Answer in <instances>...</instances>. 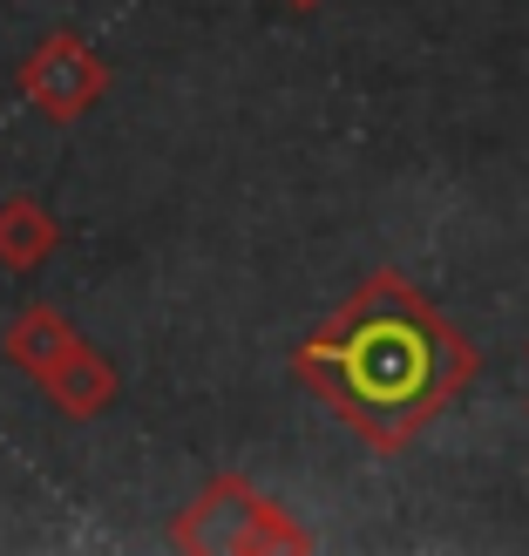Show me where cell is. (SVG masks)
Returning <instances> with one entry per match:
<instances>
[{
    "mask_svg": "<svg viewBox=\"0 0 529 556\" xmlns=\"http://www.w3.org/2000/svg\"><path fill=\"white\" fill-rule=\"evenodd\" d=\"M171 543H177V549H231V556H259V549H305V530L272 503V495H259L252 482L217 476V482L198 495V503L177 516Z\"/></svg>",
    "mask_w": 529,
    "mask_h": 556,
    "instance_id": "2",
    "label": "cell"
},
{
    "mask_svg": "<svg viewBox=\"0 0 529 556\" xmlns=\"http://www.w3.org/2000/svg\"><path fill=\"white\" fill-rule=\"evenodd\" d=\"M299 380L367 441L374 455H401L428 421H441L476 380V346L407 286L401 271H374L313 340L299 346Z\"/></svg>",
    "mask_w": 529,
    "mask_h": 556,
    "instance_id": "1",
    "label": "cell"
},
{
    "mask_svg": "<svg viewBox=\"0 0 529 556\" xmlns=\"http://www.w3.org/2000/svg\"><path fill=\"white\" fill-rule=\"evenodd\" d=\"M54 244H62V225H54V211L41 198H0V265L8 271H35L41 258H54Z\"/></svg>",
    "mask_w": 529,
    "mask_h": 556,
    "instance_id": "5",
    "label": "cell"
},
{
    "mask_svg": "<svg viewBox=\"0 0 529 556\" xmlns=\"http://www.w3.org/2000/svg\"><path fill=\"white\" fill-rule=\"evenodd\" d=\"M75 346V326L54 313V305H27V313L8 326V340H0V353H8V367H21L27 380H41L54 359H62Z\"/></svg>",
    "mask_w": 529,
    "mask_h": 556,
    "instance_id": "6",
    "label": "cell"
},
{
    "mask_svg": "<svg viewBox=\"0 0 529 556\" xmlns=\"http://www.w3.org/2000/svg\"><path fill=\"white\" fill-rule=\"evenodd\" d=\"M21 96L35 102L48 123H81L109 96V62L75 35V27H54V35L21 62Z\"/></svg>",
    "mask_w": 529,
    "mask_h": 556,
    "instance_id": "3",
    "label": "cell"
},
{
    "mask_svg": "<svg viewBox=\"0 0 529 556\" xmlns=\"http://www.w3.org/2000/svg\"><path fill=\"white\" fill-rule=\"evenodd\" d=\"M35 387L54 401V414H68V421H96V414H109V407H116V394H123L116 367H109L102 346H89L81 332H75V346L54 359V367H48Z\"/></svg>",
    "mask_w": 529,
    "mask_h": 556,
    "instance_id": "4",
    "label": "cell"
},
{
    "mask_svg": "<svg viewBox=\"0 0 529 556\" xmlns=\"http://www.w3.org/2000/svg\"><path fill=\"white\" fill-rule=\"evenodd\" d=\"M286 8H299V14H305V8H319V0H286Z\"/></svg>",
    "mask_w": 529,
    "mask_h": 556,
    "instance_id": "7",
    "label": "cell"
}]
</instances>
